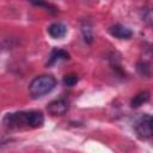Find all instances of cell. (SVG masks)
Wrapping results in <instances>:
<instances>
[{
    "label": "cell",
    "instance_id": "cell-1",
    "mask_svg": "<svg viewBox=\"0 0 153 153\" xmlns=\"http://www.w3.org/2000/svg\"><path fill=\"white\" fill-rule=\"evenodd\" d=\"M44 123V116L41 111H19L7 114L4 117V124L8 129H35Z\"/></svg>",
    "mask_w": 153,
    "mask_h": 153
},
{
    "label": "cell",
    "instance_id": "cell-2",
    "mask_svg": "<svg viewBox=\"0 0 153 153\" xmlns=\"http://www.w3.org/2000/svg\"><path fill=\"white\" fill-rule=\"evenodd\" d=\"M56 86V80L53 75L43 74L36 76L29 85V92L32 98H41L49 93Z\"/></svg>",
    "mask_w": 153,
    "mask_h": 153
},
{
    "label": "cell",
    "instance_id": "cell-3",
    "mask_svg": "<svg viewBox=\"0 0 153 153\" xmlns=\"http://www.w3.org/2000/svg\"><path fill=\"white\" fill-rule=\"evenodd\" d=\"M48 112L51 116H62L68 110V102L66 99H56L48 104L47 106Z\"/></svg>",
    "mask_w": 153,
    "mask_h": 153
},
{
    "label": "cell",
    "instance_id": "cell-4",
    "mask_svg": "<svg viewBox=\"0 0 153 153\" xmlns=\"http://www.w3.org/2000/svg\"><path fill=\"white\" fill-rule=\"evenodd\" d=\"M136 131L141 136H151L153 135V116H145L136 124Z\"/></svg>",
    "mask_w": 153,
    "mask_h": 153
},
{
    "label": "cell",
    "instance_id": "cell-5",
    "mask_svg": "<svg viewBox=\"0 0 153 153\" xmlns=\"http://www.w3.org/2000/svg\"><path fill=\"white\" fill-rule=\"evenodd\" d=\"M109 32L111 36H114L118 39H129L133 36L131 30L124 25H121V24H115V25L110 26Z\"/></svg>",
    "mask_w": 153,
    "mask_h": 153
},
{
    "label": "cell",
    "instance_id": "cell-6",
    "mask_svg": "<svg viewBox=\"0 0 153 153\" xmlns=\"http://www.w3.org/2000/svg\"><path fill=\"white\" fill-rule=\"evenodd\" d=\"M48 33L53 38H62L67 33V26L62 23H54L48 27Z\"/></svg>",
    "mask_w": 153,
    "mask_h": 153
},
{
    "label": "cell",
    "instance_id": "cell-7",
    "mask_svg": "<svg viewBox=\"0 0 153 153\" xmlns=\"http://www.w3.org/2000/svg\"><path fill=\"white\" fill-rule=\"evenodd\" d=\"M69 59V54L62 49H54L51 53H50V56L48 59V62H47V66L50 67L53 65H55L56 62L61 61V60H68Z\"/></svg>",
    "mask_w": 153,
    "mask_h": 153
},
{
    "label": "cell",
    "instance_id": "cell-8",
    "mask_svg": "<svg viewBox=\"0 0 153 153\" xmlns=\"http://www.w3.org/2000/svg\"><path fill=\"white\" fill-rule=\"evenodd\" d=\"M148 99H149V92L148 91H141L134 96V98L130 102V106L131 108H139L142 104H145L146 102H148Z\"/></svg>",
    "mask_w": 153,
    "mask_h": 153
},
{
    "label": "cell",
    "instance_id": "cell-9",
    "mask_svg": "<svg viewBox=\"0 0 153 153\" xmlns=\"http://www.w3.org/2000/svg\"><path fill=\"white\" fill-rule=\"evenodd\" d=\"M29 1H30L31 4H33L35 6H39V7H43V8H45L47 11H49V12H51V13H56V8H55L53 5L45 2L44 0H29Z\"/></svg>",
    "mask_w": 153,
    "mask_h": 153
},
{
    "label": "cell",
    "instance_id": "cell-10",
    "mask_svg": "<svg viewBox=\"0 0 153 153\" xmlns=\"http://www.w3.org/2000/svg\"><path fill=\"white\" fill-rule=\"evenodd\" d=\"M79 81V78H78V75L76 74H66L65 76H63V84H65V86H68V87H72V86H74L76 82Z\"/></svg>",
    "mask_w": 153,
    "mask_h": 153
},
{
    "label": "cell",
    "instance_id": "cell-11",
    "mask_svg": "<svg viewBox=\"0 0 153 153\" xmlns=\"http://www.w3.org/2000/svg\"><path fill=\"white\" fill-rule=\"evenodd\" d=\"M81 31H82V36H84L85 42L91 43V42H92L93 36H92V29L90 27V25L85 23V24L82 25V27H81Z\"/></svg>",
    "mask_w": 153,
    "mask_h": 153
},
{
    "label": "cell",
    "instance_id": "cell-12",
    "mask_svg": "<svg viewBox=\"0 0 153 153\" xmlns=\"http://www.w3.org/2000/svg\"><path fill=\"white\" fill-rule=\"evenodd\" d=\"M142 20H145L147 24L153 26V8H146L142 14Z\"/></svg>",
    "mask_w": 153,
    "mask_h": 153
},
{
    "label": "cell",
    "instance_id": "cell-13",
    "mask_svg": "<svg viewBox=\"0 0 153 153\" xmlns=\"http://www.w3.org/2000/svg\"><path fill=\"white\" fill-rule=\"evenodd\" d=\"M137 71H139L142 75H147V74H148V67H147V65H146L145 62H140V63L137 65Z\"/></svg>",
    "mask_w": 153,
    "mask_h": 153
}]
</instances>
